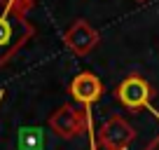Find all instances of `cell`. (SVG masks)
<instances>
[{"label": "cell", "mask_w": 159, "mask_h": 150, "mask_svg": "<svg viewBox=\"0 0 159 150\" xmlns=\"http://www.w3.org/2000/svg\"><path fill=\"white\" fill-rule=\"evenodd\" d=\"M26 12L28 10L12 0H0V66H5L33 35V26L26 19Z\"/></svg>", "instance_id": "obj_1"}, {"label": "cell", "mask_w": 159, "mask_h": 150, "mask_svg": "<svg viewBox=\"0 0 159 150\" xmlns=\"http://www.w3.org/2000/svg\"><path fill=\"white\" fill-rule=\"evenodd\" d=\"M87 124H89V117H87L84 110L75 108V105L66 103L61 105L59 110H54L49 117V127L52 131H54L59 138H77V136H82L87 131Z\"/></svg>", "instance_id": "obj_2"}, {"label": "cell", "mask_w": 159, "mask_h": 150, "mask_svg": "<svg viewBox=\"0 0 159 150\" xmlns=\"http://www.w3.org/2000/svg\"><path fill=\"white\" fill-rule=\"evenodd\" d=\"M136 138V131L124 117H110L98 131V145L101 150H126L131 141Z\"/></svg>", "instance_id": "obj_3"}, {"label": "cell", "mask_w": 159, "mask_h": 150, "mask_svg": "<svg viewBox=\"0 0 159 150\" xmlns=\"http://www.w3.org/2000/svg\"><path fill=\"white\" fill-rule=\"evenodd\" d=\"M98 40H101L98 30H96L89 21H84V19L73 21L70 28L66 30V35H63L66 47H68L73 54H77V56H87L96 45H98Z\"/></svg>", "instance_id": "obj_4"}, {"label": "cell", "mask_w": 159, "mask_h": 150, "mask_svg": "<svg viewBox=\"0 0 159 150\" xmlns=\"http://www.w3.org/2000/svg\"><path fill=\"white\" fill-rule=\"evenodd\" d=\"M117 99L119 103L129 110H138V108H145L152 99V87L143 80V77H126L122 85L117 87Z\"/></svg>", "instance_id": "obj_5"}, {"label": "cell", "mask_w": 159, "mask_h": 150, "mask_svg": "<svg viewBox=\"0 0 159 150\" xmlns=\"http://www.w3.org/2000/svg\"><path fill=\"white\" fill-rule=\"evenodd\" d=\"M70 94H73V99L77 101V103L91 105V103H96V101L101 99L103 85H101V80L96 77V75L80 73V75H75L73 82H70Z\"/></svg>", "instance_id": "obj_6"}, {"label": "cell", "mask_w": 159, "mask_h": 150, "mask_svg": "<svg viewBox=\"0 0 159 150\" xmlns=\"http://www.w3.org/2000/svg\"><path fill=\"white\" fill-rule=\"evenodd\" d=\"M42 143H45L42 129H38V127H24L19 131V148L21 150H40Z\"/></svg>", "instance_id": "obj_7"}, {"label": "cell", "mask_w": 159, "mask_h": 150, "mask_svg": "<svg viewBox=\"0 0 159 150\" xmlns=\"http://www.w3.org/2000/svg\"><path fill=\"white\" fill-rule=\"evenodd\" d=\"M134 2H145V0H134Z\"/></svg>", "instance_id": "obj_8"}]
</instances>
